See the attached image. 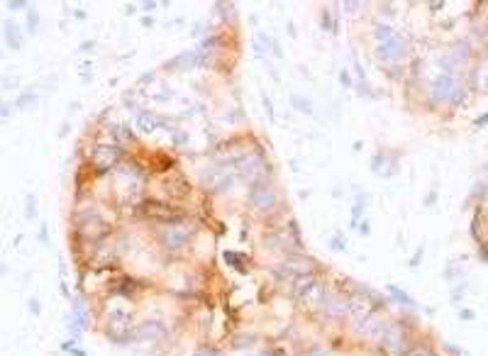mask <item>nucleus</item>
Wrapping results in <instances>:
<instances>
[{
    "label": "nucleus",
    "mask_w": 488,
    "mask_h": 356,
    "mask_svg": "<svg viewBox=\"0 0 488 356\" xmlns=\"http://www.w3.org/2000/svg\"><path fill=\"white\" fill-rule=\"evenodd\" d=\"M376 37H378L376 54L383 61H398L405 54V42L390 27H376Z\"/></svg>",
    "instance_id": "obj_1"
},
{
    "label": "nucleus",
    "mask_w": 488,
    "mask_h": 356,
    "mask_svg": "<svg viewBox=\"0 0 488 356\" xmlns=\"http://www.w3.org/2000/svg\"><path fill=\"white\" fill-rule=\"evenodd\" d=\"M191 237H193V232L183 225V222H171V225L159 229V242H162L164 249H169V251L186 249V246L191 244Z\"/></svg>",
    "instance_id": "obj_2"
},
{
    "label": "nucleus",
    "mask_w": 488,
    "mask_h": 356,
    "mask_svg": "<svg viewBox=\"0 0 488 356\" xmlns=\"http://www.w3.org/2000/svg\"><path fill=\"white\" fill-rule=\"evenodd\" d=\"M381 344H383V349H386L390 356H400L407 349V332L398 323L386 325L383 337H381Z\"/></svg>",
    "instance_id": "obj_3"
},
{
    "label": "nucleus",
    "mask_w": 488,
    "mask_h": 356,
    "mask_svg": "<svg viewBox=\"0 0 488 356\" xmlns=\"http://www.w3.org/2000/svg\"><path fill=\"white\" fill-rule=\"evenodd\" d=\"M251 205L261 212L271 210L274 205H276V193H274L271 183H269L266 178H259V181H254V186H251Z\"/></svg>",
    "instance_id": "obj_4"
},
{
    "label": "nucleus",
    "mask_w": 488,
    "mask_h": 356,
    "mask_svg": "<svg viewBox=\"0 0 488 356\" xmlns=\"http://www.w3.org/2000/svg\"><path fill=\"white\" fill-rule=\"evenodd\" d=\"M120 159H123V152H120L115 145H98L93 152V164L98 171L113 169V166L120 164Z\"/></svg>",
    "instance_id": "obj_5"
},
{
    "label": "nucleus",
    "mask_w": 488,
    "mask_h": 356,
    "mask_svg": "<svg viewBox=\"0 0 488 356\" xmlns=\"http://www.w3.org/2000/svg\"><path fill=\"white\" fill-rule=\"evenodd\" d=\"M145 215L149 220H159V222H179L174 220V217H179V212H176L171 205L166 203H154V200H145Z\"/></svg>",
    "instance_id": "obj_6"
},
{
    "label": "nucleus",
    "mask_w": 488,
    "mask_h": 356,
    "mask_svg": "<svg viewBox=\"0 0 488 356\" xmlns=\"http://www.w3.org/2000/svg\"><path fill=\"white\" fill-rule=\"evenodd\" d=\"M281 271H284L293 281H301V278H306V276H310L313 266H310L308 261H303V259H291V261L284 263V268H281Z\"/></svg>",
    "instance_id": "obj_7"
},
{
    "label": "nucleus",
    "mask_w": 488,
    "mask_h": 356,
    "mask_svg": "<svg viewBox=\"0 0 488 356\" xmlns=\"http://www.w3.org/2000/svg\"><path fill=\"white\" fill-rule=\"evenodd\" d=\"M455 90H457V85L452 76H442L440 81L432 85V93H435V98H440V100H450V98L455 95Z\"/></svg>",
    "instance_id": "obj_8"
},
{
    "label": "nucleus",
    "mask_w": 488,
    "mask_h": 356,
    "mask_svg": "<svg viewBox=\"0 0 488 356\" xmlns=\"http://www.w3.org/2000/svg\"><path fill=\"white\" fill-rule=\"evenodd\" d=\"M137 122H140L145 130H154V127L159 125V122H157V117H154L152 112H140V115H137Z\"/></svg>",
    "instance_id": "obj_9"
},
{
    "label": "nucleus",
    "mask_w": 488,
    "mask_h": 356,
    "mask_svg": "<svg viewBox=\"0 0 488 356\" xmlns=\"http://www.w3.org/2000/svg\"><path fill=\"white\" fill-rule=\"evenodd\" d=\"M5 37L10 39V47H20V44H22V37H17L13 22H8V25H5Z\"/></svg>",
    "instance_id": "obj_10"
}]
</instances>
